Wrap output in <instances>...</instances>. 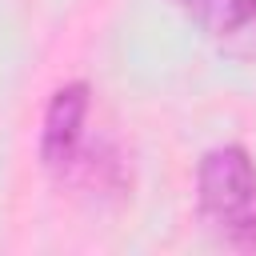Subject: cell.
Listing matches in <instances>:
<instances>
[{
    "label": "cell",
    "instance_id": "cell-1",
    "mask_svg": "<svg viewBox=\"0 0 256 256\" xmlns=\"http://www.w3.org/2000/svg\"><path fill=\"white\" fill-rule=\"evenodd\" d=\"M196 212L220 244L256 252V164L240 144H220L200 156Z\"/></svg>",
    "mask_w": 256,
    "mask_h": 256
},
{
    "label": "cell",
    "instance_id": "cell-2",
    "mask_svg": "<svg viewBox=\"0 0 256 256\" xmlns=\"http://www.w3.org/2000/svg\"><path fill=\"white\" fill-rule=\"evenodd\" d=\"M88 112H92V88L84 80L64 84L44 112V132H40V160L52 176H68V168L76 164L80 148H84V128H88Z\"/></svg>",
    "mask_w": 256,
    "mask_h": 256
},
{
    "label": "cell",
    "instance_id": "cell-3",
    "mask_svg": "<svg viewBox=\"0 0 256 256\" xmlns=\"http://www.w3.org/2000/svg\"><path fill=\"white\" fill-rule=\"evenodd\" d=\"M176 8L224 48L240 56L256 52V0H176Z\"/></svg>",
    "mask_w": 256,
    "mask_h": 256
}]
</instances>
